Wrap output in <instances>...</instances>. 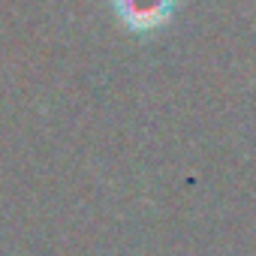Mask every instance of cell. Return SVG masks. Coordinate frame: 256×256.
<instances>
[{
	"instance_id": "obj_1",
	"label": "cell",
	"mask_w": 256,
	"mask_h": 256,
	"mask_svg": "<svg viewBox=\"0 0 256 256\" xmlns=\"http://www.w3.org/2000/svg\"><path fill=\"white\" fill-rule=\"evenodd\" d=\"M112 12L126 34L154 36L172 24L178 0H112Z\"/></svg>"
}]
</instances>
